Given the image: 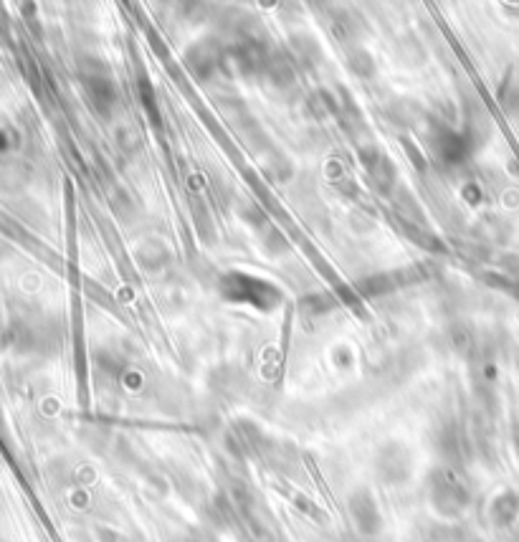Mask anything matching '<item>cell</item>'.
<instances>
[{
    "mask_svg": "<svg viewBox=\"0 0 519 542\" xmlns=\"http://www.w3.org/2000/svg\"><path fill=\"white\" fill-rule=\"evenodd\" d=\"M375 467H378V477L383 479L385 484L406 482V479L413 474L411 451H408L403 444L390 441V444L380 446L378 464H375Z\"/></svg>",
    "mask_w": 519,
    "mask_h": 542,
    "instance_id": "7a4b0ae2",
    "label": "cell"
},
{
    "mask_svg": "<svg viewBox=\"0 0 519 542\" xmlns=\"http://www.w3.org/2000/svg\"><path fill=\"white\" fill-rule=\"evenodd\" d=\"M517 497H512V494H502V497L494 499L492 505V517L497 525H509V522L514 520V515H517Z\"/></svg>",
    "mask_w": 519,
    "mask_h": 542,
    "instance_id": "277c9868",
    "label": "cell"
},
{
    "mask_svg": "<svg viewBox=\"0 0 519 542\" xmlns=\"http://www.w3.org/2000/svg\"><path fill=\"white\" fill-rule=\"evenodd\" d=\"M347 507H350L352 522H355V527L363 532L365 537H375L383 530V515H380V507L370 489H355V492L350 494Z\"/></svg>",
    "mask_w": 519,
    "mask_h": 542,
    "instance_id": "3957f363",
    "label": "cell"
},
{
    "mask_svg": "<svg viewBox=\"0 0 519 542\" xmlns=\"http://www.w3.org/2000/svg\"><path fill=\"white\" fill-rule=\"evenodd\" d=\"M428 502L444 520H456L466 512L471 502L469 487L451 467H436L428 474Z\"/></svg>",
    "mask_w": 519,
    "mask_h": 542,
    "instance_id": "6da1fadb",
    "label": "cell"
}]
</instances>
